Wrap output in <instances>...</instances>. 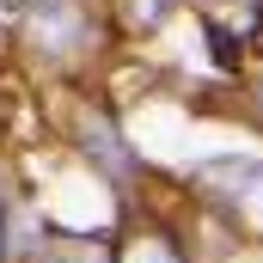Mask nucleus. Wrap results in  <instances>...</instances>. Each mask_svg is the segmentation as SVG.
Listing matches in <instances>:
<instances>
[{
    "label": "nucleus",
    "mask_w": 263,
    "mask_h": 263,
    "mask_svg": "<svg viewBox=\"0 0 263 263\" xmlns=\"http://www.w3.org/2000/svg\"><path fill=\"white\" fill-rule=\"evenodd\" d=\"M86 153H92L98 165H110V172H129V165H135L129 153H123V141H117V129H110L104 117H98V123H86Z\"/></svg>",
    "instance_id": "nucleus-1"
},
{
    "label": "nucleus",
    "mask_w": 263,
    "mask_h": 263,
    "mask_svg": "<svg viewBox=\"0 0 263 263\" xmlns=\"http://www.w3.org/2000/svg\"><path fill=\"white\" fill-rule=\"evenodd\" d=\"M37 263H110L104 245H55V251H43Z\"/></svg>",
    "instance_id": "nucleus-2"
},
{
    "label": "nucleus",
    "mask_w": 263,
    "mask_h": 263,
    "mask_svg": "<svg viewBox=\"0 0 263 263\" xmlns=\"http://www.w3.org/2000/svg\"><path fill=\"white\" fill-rule=\"evenodd\" d=\"M123 263H178V251H172L165 239H135Z\"/></svg>",
    "instance_id": "nucleus-3"
},
{
    "label": "nucleus",
    "mask_w": 263,
    "mask_h": 263,
    "mask_svg": "<svg viewBox=\"0 0 263 263\" xmlns=\"http://www.w3.org/2000/svg\"><path fill=\"white\" fill-rule=\"evenodd\" d=\"M172 0H135V25H159Z\"/></svg>",
    "instance_id": "nucleus-4"
}]
</instances>
